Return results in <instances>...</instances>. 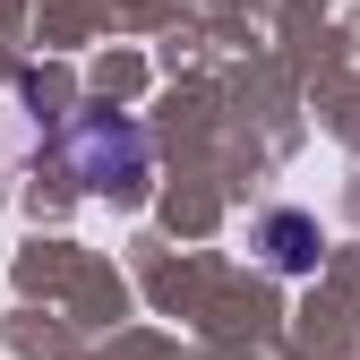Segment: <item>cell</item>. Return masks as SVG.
I'll return each mask as SVG.
<instances>
[{"mask_svg": "<svg viewBox=\"0 0 360 360\" xmlns=\"http://www.w3.org/2000/svg\"><path fill=\"white\" fill-rule=\"evenodd\" d=\"M69 163H77V180H86V189H138V180H146V138H138L129 120L86 112V120H77Z\"/></svg>", "mask_w": 360, "mask_h": 360, "instance_id": "1", "label": "cell"}, {"mask_svg": "<svg viewBox=\"0 0 360 360\" xmlns=\"http://www.w3.org/2000/svg\"><path fill=\"white\" fill-rule=\"evenodd\" d=\"M257 240H266V266H275V275H309V266H318V223L292 214V206L257 214Z\"/></svg>", "mask_w": 360, "mask_h": 360, "instance_id": "2", "label": "cell"}]
</instances>
